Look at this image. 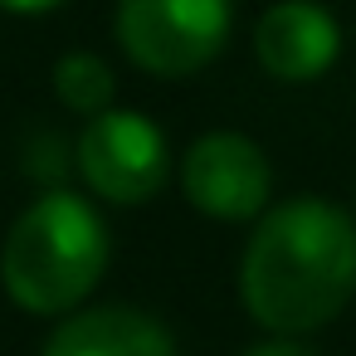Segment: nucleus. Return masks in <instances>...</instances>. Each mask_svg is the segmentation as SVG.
Here are the masks:
<instances>
[{
  "label": "nucleus",
  "instance_id": "1",
  "mask_svg": "<svg viewBox=\"0 0 356 356\" xmlns=\"http://www.w3.org/2000/svg\"><path fill=\"white\" fill-rule=\"evenodd\" d=\"M356 293V220L327 195L268 205L239 259L249 317L278 337L327 327Z\"/></svg>",
  "mask_w": 356,
  "mask_h": 356
},
{
  "label": "nucleus",
  "instance_id": "2",
  "mask_svg": "<svg viewBox=\"0 0 356 356\" xmlns=\"http://www.w3.org/2000/svg\"><path fill=\"white\" fill-rule=\"evenodd\" d=\"M113 239L98 215L74 191L35 195L0 244V283L10 302L40 317L74 312L108 273Z\"/></svg>",
  "mask_w": 356,
  "mask_h": 356
},
{
  "label": "nucleus",
  "instance_id": "3",
  "mask_svg": "<svg viewBox=\"0 0 356 356\" xmlns=\"http://www.w3.org/2000/svg\"><path fill=\"white\" fill-rule=\"evenodd\" d=\"M234 30V0H118L113 35L156 79H186L220 59Z\"/></svg>",
  "mask_w": 356,
  "mask_h": 356
},
{
  "label": "nucleus",
  "instance_id": "4",
  "mask_svg": "<svg viewBox=\"0 0 356 356\" xmlns=\"http://www.w3.org/2000/svg\"><path fill=\"white\" fill-rule=\"evenodd\" d=\"M79 176L108 205H147L171 176L161 127L137 108H108L88 118L79 137Z\"/></svg>",
  "mask_w": 356,
  "mask_h": 356
},
{
  "label": "nucleus",
  "instance_id": "5",
  "mask_svg": "<svg viewBox=\"0 0 356 356\" xmlns=\"http://www.w3.org/2000/svg\"><path fill=\"white\" fill-rule=\"evenodd\" d=\"M181 191L186 200L225 225L259 220L273 195V166L264 147L244 132H205L186 147L181 161Z\"/></svg>",
  "mask_w": 356,
  "mask_h": 356
},
{
  "label": "nucleus",
  "instance_id": "6",
  "mask_svg": "<svg viewBox=\"0 0 356 356\" xmlns=\"http://www.w3.org/2000/svg\"><path fill=\"white\" fill-rule=\"evenodd\" d=\"M254 54L278 83H312L341 54V25L317 0H278L254 25Z\"/></svg>",
  "mask_w": 356,
  "mask_h": 356
},
{
  "label": "nucleus",
  "instance_id": "7",
  "mask_svg": "<svg viewBox=\"0 0 356 356\" xmlns=\"http://www.w3.org/2000/svg\"><path fill=\"white\" fill-rule=\"evenodd\" d=\"M40 356H176V337L142 307H88L64 317Z\"/></svg>",
  "mask_w": 356,
  "mask_h": 356
},
{
  "label": "nucleus",
  "instance_id": "8",
  "mask_svg": "<svg viewBox=\"0 0 356 356\" xmlns=\"http://www.w3.org/2000/svg\"><path fill=\"white\" fill-rule=\"evenodd\" d=\"M54 93L69 113H83V118H98L113 108V93H118V79H113V64L103 54H88V49H74L54 64Z\"/></svg>",
  "mask_w": 356,
  "mask_h": 356
},
{
  "label": "nucleus",
  "instance_id": "9",
  "mask_svg": "<svg viewBox=\"0 0 356 356\" xmlns=\"http://www.w3.org/2000/svg\"><path fill=\"white\" fill-rule=\"evenodd\" d=\"M244 356H312L307 346H298L293 337H278V341H264V346H249Z\"/></svg>",
  "mask_w": 356,
  "mask_h": 356
},
{
  "label": "nucleus",
  "instance_id": "10",
  "mask_svg": "<svg viewBox=\"0 0 356 356\" xmlns=\"http://www.w3.org/2000/svg\"><path fill=\"white\" fill-rule=\"evenodd\" d=\"M54 6H64V0H0V10H10V15H44Z\"/></svg>",
  "mask_w": 356,
  "mask_h": 356
}]
</instances>
